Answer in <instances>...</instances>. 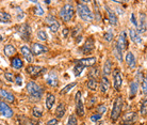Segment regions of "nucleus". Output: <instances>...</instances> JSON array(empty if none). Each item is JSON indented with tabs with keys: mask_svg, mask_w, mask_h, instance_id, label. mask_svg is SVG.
<instances>
[{
	"mask_svg": "<svg viewBox=\"0 0 147 125\" xmlns=\"http://www.w3.org/2000/svg\"><path fill=\"white\" fill-rule=\"evenodd\" d=\"M47 84L52 88L58 86V74L55 71H51L47 75Z\"/></svg>",
	"mask_w": 147,
	"mask_h": 125,
	"instance_id": "14",
	"label": "nucleus"
},
{
	"mask_svg": "<svg viewBox=\"0 0 147 125\" xmlns=\"http://www.w3.org/2000/svg\"><path fill=\"white\" fill-rule=\"evenodd\" d=\"M95 100H96V97H92V99H90V104H88V107L90 108L93 106V104L95 103Z\"/></svg>",
	"mask_w": 147,
	"mask_h": 125,
	"instance_id": "51",
	"label": "nucleus"
},
{
	"mask_svg": "<svg viewBox=\"0 0 147 125\" xmlns=\"http://www.w3.org/2000/svg\"><path fill=\"white\" fill-rule=\"evenodd\" d=\"M142 91L147 94V75L143 78V80H142Z\"/></svg>",
	"mask_w": 147,
	"mask_h": 125,
	"instance_id": "39",
	"label": "nucleus"
},
{
	"mask_svg": "<svg viewBox=\"0 0 147 125\" xmlns=\"http://www.w3.org/2000/svg\"><path fill=\"white\" fill-rule=\"evenodd\" d=\"M82 31V28L80 26H77L74 30H73V37H77L78 34H80V32Z\"/></svg>",
	"mask_w": 147,
	"mask_h": 125,
	"instance_id": "45",
	"label": "nucleus"
},
{
	"mask_svg": "<svg viewBox=\"0 0 147 125\" xmlns=\"http://www.w3.org/2000/svg\"><path fill=\"white\" fill-rule=\"evenodd\" d=\"M54 102H55V97L53 94H48L46 96V108L48 110H50L52 108V106L54 105Z\"/></svg>",
	"mask_w": 147,
	"mask_h": 125,
	"instance_id": "28",
	"label": "nucleus"
},
{
	"mask_svg": "<svg viewBox=\"0 0 147 125\" xmlns=\"http://www.w3.org/2000/svg\"><path fill=\"white\" fill-rule=\"evenodd\" d=\"M34 14L36 16H43L44 15V10L40 5H37V7L34 8Z\"/></svg>",
	"mask_w": 147,
	"mask_h": 125,
	"instance_id": "41",
	"label": "nucleus"
},
{
	"mask_svg": "<svg viewBox=\"0 0 147 125\" xmlns=\"http://www.w3.org/2000/svg\"><path fill=\"white\" fill-rule=\"evenodd\" d=\"M1 40H2V38H0V41H1Z\"/></svg>",
	"mask_w": 147,
	"mask_h": 125,
	"instance_id": "53",
	"label": "nucleus"
},
{
	"mask_svg": "<svg viewBox=\"0 0 147 125\" xmlns=\"http://www.w3.org/2000/svg\"><path fill=\"white\" fill-rule=\"evenodd\" d=\"M4 78H5V80L9 81V82H13V81L15 80L14 75H13L12 73H9V72L4 73Z\"/></svg>",
	"mask_w": 147,
	"mask_h": 125,
	"instance_id": "37",
	"label": "nucleus"
},
{
	"mask_svg": "<svg viewBox=\"0 0 147 125\" xmlns=\"http://www.w3.org/2000/svg\"><path fill=\"white\" fill-rule=\"evenodd\" d=\"M100 77V71L97 66H93L91 67V70L88 72V79H99Z\"/></svg>",
	"mask_w": 147,
	"mask_h": 125,
	"instance_id": "22",
	"label": "nucleus"
},
{
	"mask_svg": "<svg viewBox=\"0 0 147 125\" xmlns=\"http://www.w3.org/2000/svg\"><path fill=\"white\" fill-rule=\"evenodd\" d=\"M94 47H95V45H94V40H93V38H88V39L85 41L84 45L82 46L81 51H82V53H84V55H88V53H91V52L94 50Z\"/></svg>",
	"mask_w": 147,
	"mask_h": 125,
	"instance_id": "11",
	"label": "nucleus"
},
{
	"mask_svg": "<svg viewBox=\"0 0 147 125\" xmlns=\"http://www.w3.org/2000/svg\"><path fill=\"white\" fill-rule=\"evenodd\" d=\"M59 28H60V22L59 21H53V22H51V24L49 25V29H50V31L51 32H56L59 30Z\"/></svg>",
	"mask_w": 147,
	"mask_h": 125,
	"instance_id": "36",
	"label": "nucleus"
},
{
	"mask_svg": "<svg viewBox=\"0 0 147 125\" xmlns=\"http://www.w3.org/2000/svg\"><path fill=\"white\" fill-rule=\"evenodd\" d=\"M75 100H76V112L78 117H84L85 115V111H84V105L82 103V99H81V92L78 91L76 93V96H75Z\"/></svg>",
	"mask_w": 147,
	"mask_h": 125,
	"instance_id": "5",
	"label": "nucleus"
},
{
	"mask_svg": "<svg viewBox=\"0 0 147 125\" xmlns=\"http://www.w3.org/2000/svg\"><path fill=\"white\" fill-rule=\"evenodd\" d=\"M17 31L19 33V35L21 37V39H24L25 41H29L30 37H31V27L28 24H22L17 28Z\"/></svg>",
	"mask_w": 147,
	"mask_h": 125,
	"instance_id": "6",
	"label": "nucleus"
},
{
	"mask_svg": "<svg viewBox=\"0 0 147 125\" xmlns=\"http://www.w3.org/2000/svg\"><path fill=\"white\" fill-rule=\"evenodd\" d=\"M37 38L42 41H46L47 40V34H46V32L43 31V30H40L37 32Z\"/></svg>",
	"mask_w": 147,
	"mask_h": 125,
	"instance_id": "38",
	"label": "nucleus"
},
{
	"mask_svg": "<svg viewBox=\"0 0 147 125\" xmlns=\"http://www.w3.org/2000/svg\"><path fill=\"white\" fill-rule=\"evenodd\" d=\"M12 66L15 70H20V69H22V66H24V62H22V60L20 58L15 57V58L12 59Z\"/></svg>",
	"mask_w": 147,
	"mask_h": 125,
	"instance_id": "25",
	"label": "nucleus"
},
{
	"mask_svg": "<svg viewBox=\"0 0 147 125\" xmlns=\"http://www.w3.org/2000/svg\"><path fill=\"white\" fill-rule=\"evenodd\" d=\"M91 121L92 122H97V121H99L100 119H101V115H99V113H96V115H93V116H91Z\"/></svg>",
	"mask_w": 147,
	"mask_h": 125,
	"instance_id": "46",
	"label": "nucleus"
},
{
	"mask_svg": "<svg viewBox=\"0 0 147 125\" xmlns=\"http://www.w3.org/2000/svg\"><path fill=\"white\" fill-rule=\"evenodd\" d=\"M86 87L90 90H96L98 88V81L96 79H88L87 82H86Z\"/></svg>",
	"mask_w": 147,
	"mask_h": 125,
	"instance_id": "30",
	"label": "nucleus"
},
{
	"mask_svg": "<svg viewBox=\"0 0 147 125\" xmlns=\"http://www.w3.org/2000/svg\"><path fill=\"white\" fill-rule=\"evenodd\" d=\"M131 21H132V24H133V25H135V27H137L138 21H137V19H135V16H134V14H133V13L131 14Z\"/></svg>",
	"mask_w": 147,
	"mask_h": 125,
	"instance_id": "49",
	"label": "nucleus"
},
{
	"mask_svg": "<svg viewBox=\"0 0 147 125\" xmlns=\"http://www.w3.org/2000/svg\"><path fill=\"white\" fill-rule=\"evenodd\" d=\"M58 124V119H51L47 122V125H56Z\"/></svg>",
	"mask_w": 147,
	"mask_h": 125,
	"instance_id": "47",
	"label": "nucleus"
},
{
	"mask_svg": "<svg viewBox=\"0 0 147 125\" xmlns=\"http://www.w3.org/2000/svg\"><path fill=\"white\" fill-rule=\"evenodd\" d=\"M77 12H78L79 16H80V18L84 21H92L95 18L94 14L92 13V11L90 10V8L82 2H78Z\"/></svg>",
	"mask_w": 147,
	"mask_h": 125,
	"instance_id": "1",
	"label": "nucleus"
},
{
	"mask_svg": "<svg viewBox=\"0 0 147 125\" xmlns=\"http://www.w3.org/2000/svg\"><path fill=\"white\" fill-rule=\"evenodd\" d=\"M45 69L42 66H37V65H29L27 67V73L30 74L32 77H37L40 74L44 73Z\"/></svg>",
	"mask_w": 147,
	"mask_h": 125,
	"instance_id": "12",
	"label": "nucleus"
},
{
	"mask_svg": "<svg viewBox=\"0 0 147 125\" xmlns=\"http://www.w3.org/2000/svg\"><path fill=\"white\" fill-rule=\"evenodd\" d=\"M81 125H86V124H85V123H82V124H81Z\"/></svg>",
	"mask_w": 147,
	"mask_h": 125,
	"instance_id": "52",
	"label": "nucleus"
},
{
	"mask_svg": "<svg viewBox=\"0 0 147 125\" xmlns=\"http://www.w3.org/2000/svg\"><path fill=\"white\" fill-rule=\"evenodd\" d=\"M110 89V81H109V79L108 77H105L103 76L101 77V81H100V90H101V92H108V90Z\"/></svg>",
	"mask_w": 147,
	"mask_h": 125,
	"instance_id": "20",
	"label": "nucleus"
},
{
	"mask_svg": "<svg viewBox=\"0 0 147 125\" xmlns=\"http://www.w3.org/2000/svg\"><path fill=\"white\" fill-rule=\"evenodd\" d=\"M27 91H28V93L33 96V97H36V98H41L43 93H44V90L42 87H40L36 82L34 81H29L28 85H27Z\"/></svg>",
	"mask_w": 147,
	"mask_h": 125,
	"instance_id": "3",
	"label": "nucleus"
},
{
	"mask_svg": "<svg viewBox=\"0 0 147 125\" xmlns=\"http://www.w3.org/2000/svg\"><path fill=\"white\" fill-rule=\"evenodd\" d=\"M83 70H84V66L83 65H81V64H76L75 65V67H74V74H75V76H80V74L83 72Z\"/></svg>",
	"mask_w": 147,
	"mask_h": 125,
	"instance_id": "33",
	"label": "nucleus"
},
{
	"mask_svg": "<svg viewBox=\"0 0 147 125\" xmlns=\"http://www.w3.org/2000/svg\"><path fill=\"white\" fill-rule=\"evenodd\" d=\"M43 115V112H42V109L39 108V107H35L34 109H33V116H34L35 118H41Z\"/></svg>",
	"mask_w": 147,
	"mask_h": 125,
	"instance_id": "40",
	"label": "nucleus"
},
{
	"mask_svg": "<svg viewBox=\"0 0 147 125\" xmlns=\"http://www.w3.org/2000/svg\"><path fill=\"white\" fill-rule=\"evenodd\" d=\"M0 96L5 98V100L10 102V103H14V100H15L14 95L12 93L8 92V91H5V90H0Z\"/></svg>",
	"mask_w": 147,
	"mask_h": 125,
	"instance_id": "24",
	"label": "nucleus"
},
{
	"mask_svg": "<svg viewBox=\"0 0 147 125\" xmlns=\"http://www.w3.org/2000/svg\"><path fill=\"white\" fill-rule=\"evenodd\" d=\"M106 12H107V14H108L109 22H110V24H111L112 26H116V25H117V22H118L116 14H115L114 12H113V11H112L109 7H106Z\"/></svg>",
	"mask_w": 147,
	"mask_h": 125,
	"instance_id": "16",
	"label": "nucleus"
},
{
	"mask_svg": "<svg viewBox=\"0 0 147 125\" xmlns=\"http://www.w3.org/2000/svg\"><path fill=\"white\" fill-rule=\"evenodd\" d=\"M104 38H105V40H106L107 42H111V41L113 40V33H112V32H106L105 35H104Z\"/></svg>",
	"mask_w": 147,
	"mask_h": 125,
	"instance_id": "44",
	"label": "nucleus"
},
{
	"mask_svg": "<svg viewBox=\"0 0 147 125\" xmlns=\"http://www.w3.org/2000/svg\"><path fill=\"white\" fill-rule=\"evenodd\" d=\"M140 112H141L142 116H147V97L144 98L143 102H142V106H141Z\"/></svg>",
	"mask_w": 147,
	"mask_h": 125,
	"instance_id": "34",
	"label": "nucleus"
},
{
	"mask_svg": "<svg viewBox=\"0 0 147 125\" xmlns=\"http://www.w3.org/2000/svg\"><path fill=\"white\" fill-rule=\"evenodd\" d=\"M67 125H78L77 119H76V117L74 115L69 116V118H68V124H67Z\"/></svg>",
	"mask_w": 147,
	"mask_h": 125,
	"instance_id": "42",
	"label": "nucleus"
},
{
	"mask_svg": "<svg viewBox=\"0 0 147 125\" xmlns=\"http://www.w3.org/2000/svg\"><path fill=\"white\" fill-rule=\"evenodd\" d=\"M129 35H130L131 40H132L134 43H137V44L142 43V38L140 37V34H139L138 31L135 30V29H130V30H129Z\"/></svg>",
	"mask_w": 147,
	"mask_h": 125,
	"instance_id": "21",
	"label": "nucleus"
},
{
	"mask_svg": "<svg viewBox=\"0 0 147 125\" xmlns=\"http://www.w3.org/2000/svg\"><path fill=\"white\" fill-rule=\"evenodd\" d=\"M138 90H139V85L135 81H132L131 85H130V98H132L137 95Z\"/></svg>",
	"mask_w": 147,
	"mask_h": 125,
	"instance_id": "29",
	"label": "nucleus"
},
{
	"mask_svg": "<svg viewBox=\"0 0 147 125\" xmlns=\"http://www.w3.org/2000/svg\"><path fill=\"white\" fill-rule=\"evenodd\" d=\"M137 30H138V33H144L146 31V18L144 14H141L140 21H138V25H137Z\"/></svg>",
	"mask_w": 147,
	"mask_h": 125,
	"instance_id": "18",
	"label": "nucleus"
},
{
	"mask_svg": "<svg viewBox=\"0 0 147 125\" xmlns=\"http://www.w3.org/2000/svg\"><path fill=\"white\" fill-rule=\"evenodd\" d=\"M68 33H69V29H68V28H65V29L63 30V37L66 38L67 35H68Z\"/></svg>",
	"mask_w": 147,
	"mask_h": 125,
	"instance_id": "50",
	"label": "nucleus"
},
{
	"mask_svg": "<svg viewBox=\"0 0 147 125\" xmlns=\"http://www.w3.org/2000/svg\"><path fill=\"white\" fill-rule=\"evenodd\" d=\"M31 51L33 55L35 56H40V55H43L45 52L48 51V47L45 46V45H42L40 43H33L31 45Z\"/></svg>",
	"mask_w": 147,
	"mask_h": 125,
	"instance_id": "8",
	"label": "nucleus"
},
{
	"mask_svg": "<svg viewBox=\"0 0 147 125\" xmlns=\"http://www.w3.org/2000/svg\"><path fill=\"white\" fill-rule=\"evenodd\" d=\"M112 67H113L112 61H111L110 59H108V60L105 62V64H104V69H103V71H104V76H105V77L110 76V74L112 73Z\"/></svg>",
	"mask_w": 147,
	"mask_h": 125,
	"instance_id": "23",
	"label": "nucleus"
},
{
	"mask_svg": "<svg viewBox=\"0 0 147 125\" xmlns=\"http://www.w3.org/2000/svg\"><path fill=\"white\" fill-rule=\"evenodd\" d=\"M65 115V105L64 104H59L58 107H56V110H55V116L58 119H61L63 118V116Z\"/></svg>",
	"mask_w": 147,
	"mask_h": 125,
	"instance_id": "27",
	"label": "nucleus"
},
{
	"mask_svg": "<svg viewBox=\"0 0 147 125\" xmlns=\"http://www.w3.org/2000/svg\"><path fill=\"white\" fill-rule=\"evenodd\" d=\"M123 105H124V99L122 96H118L115 98L114 104H113V108L111 111V120L113 122H116L122 113V109H123Z\"/></svg>",
	"mask_w": 147,
	"mask_h": 125,
	"instance_id": "2",
	"label": "nucleus"
},
{
	"mask_svg": "<svg viewBox=\"0 0 147 125\" xmlns=\"http://www.w3.org/2000/svg\"><path fill=\"white\" fill-rule=\"evenodd\" d=\"M0 113L5 118H12L13 117V110L11 109V107L7 103L1 102V100H0Z\"/></svg>",
	"mask_w": 147,
	"mask_h": 125,
	"instance_id": "9",
	"label": "nucleus"
},
{
	"mask_svg": "<svg viewBox=\"0 0 147 125\" xmlns=\"http://www.w3.org/2000/svg\"><path fill=\"white\" fill-rule=\"evenodd\" d=\"M126 63L128 64V66L130 69H135V66H137V62H135V57L132 52H127L126 55Z\"/></svg>",
	"mask_w": 147,
	"mask_h": 125,
	"instance_id": "19",
	"label": "nucleus"
},
{
	"mask_svg": "<svg viewBox=\"0 0 147 125\" xmlns=\"http://www.w3.org/2000/svg\"><path fill=\"white\" fill-rule=\"evenodd\" d=\"M3 52L8 57H12L13 55L16 53V48L13 46V45H7V46L3 48Z\"/></svg>",
	"mask_w": 147,
	"mask_h": 125,
	"instance_id": "26",
	"label": "nucleus"
},
{
	"mask_svg": "<svg viewBox=\"0 0 147 125\" xmlns=\"http://www.w3.org/2000/svg\"><path fill=\"white\" fill-rule=\"evenodd\" d=\"M107 111V106L106 105H99L97 107V113H99V115H103V113H105Z\"/></svg>",
	"mask_w": 147,
	"mask_h": 125,
	"instance_id": "43",
	"label": "nucleus"
},
{
	"mask_svg": "<svg viewBox=\"0 0 147 125\" xmlns=\"http://www.w3.org/2000/svg\"><path fill=\"white\" fill-rule=\"evenodd\" d=\"M137 120H138V113L137 112H134V111L133 112H128V113H126V115L123 117L122 124L129 125V124L134 123Z\"/></svg>",
	"mask_w": 147,
	"mask_h": 125,
	"instance_id": "10",
	"label": "nucleus"
},
{
	"mask_svg": "<svg viewBox=\"0 0 147 125\" xmlns=\"http://www.w3.org/2000/svg\"><path fill=\"white\" fill-rule=\"evenodd\" d=\"M15 81H16V84H17L18 86H20V85H21V81H22V78H21V76L17 75V76L15 77Z\"/></svg>",
	"mask_w": 147,
	"mask_h": 125,
	"instance_id": "48",
	"label": "nucleus"
},
{
	"mask_svg": "<svg viewBox=\"0 0 147 125\" xmlns=\"http://www.w3.org/2000/svg\"><path fill=\"white\" fill-rule=\"evenodd\" d=\"M96 58L95 57H91V58H84V59H79L76 61V64H81L84 67L85 66H94L96 63Z\"/></svg>",
	"mask_w": 147,
	"mask_h": 125,
	"instance_id": "15",
	"label": "nucleus"
},
{
	"mask_svg": "<svg viewBox=\"0 0 147 125\" xmlns=\"http://www.w3.org/2000/svg\"><path fill=\"white\" fill-rule=\"evenodd\" d=\"M76 85H77V82H72V84H69V85H67L65 88H63L62 90H61V92H60V94H66V93H68V91L72 89V88H74V87H76Z\"/></svg>",
	"mask_w": 147,
	"mask_h": 125,
	"instance_id": "35",
	"label": "nucleus"
},
{
	"mask_svg": "<svg viewBox=\"0 0 147 125\" xmlns=\"http://www.w3.org/2000/svg\"><path fill=\"white\" fill-rule=\"evenodd\" d=\"M0 21L1 22H10L11 21V15L3 11H0Z\"/></svg>",
	"mask_w": 147,
	"mask_h": 125,
	"instance_id": "31",
	"label": "nucleus"
},
{
	"mask_svg": "<svg viewBox=\"0 0 147 125\" xmlns=\"http://www.w3.org/2000/svg\"><path fill=\"white\" fill-rule=\"evenodd\" d=\"M116 46L122 50L124 51L125 48L127 47V35H126V32L125 31H122L120 34H119V38H118V41L116 43Z\"/></svg>",
	"mask_w": 147,
	"mask_h": 125,
	"instance_id": "13",
	"label": "nucleus"
},
{
	"mask_svg": "<svg viewBox=\"0 0 147 125\" xmlns=\"http://www.w3.org/2000/svg\"><path fill=\"white\" fill-rule=\"evenodd\" d=\"M122 84H123V77H122V73L119 72V70L115 69L113 72V87L115 90L119 91L122 88Z\"/></svg>",
	"mask_w": 147,
	"mask_h": 125,
	"instance_id": "7",
	"label": "nucleus"
},
{
	"mask_svg": "<svg viewBox=\"0 0 147 125\" xmlns=\"http://www.w3.org/2000/svg\"><path fill=\"white\" fill-rule=\"evenodd\" d=\"M0 125H1V124H0Z\"/></svg>",
	"mask_w": 147,
	"mask_h": 125,
	"instance_id": "54",
	"label": "nucleus"
},
{
	"mask_svg": "<svg viewBox=\"0 0 147 125\" xmlns=\"http://www.w3.org/2000/svg\"><path fill=\"white\" fill-rule=\"evenodd\" d=\"M113 52H114V56H115V58L118 60V62H123V51L116 46V45H115V47H114V51H113Z\"/></svg>",
	"mask_w": 147,
	"mask_h": 125,
	"instance_id": "32",
	"label": "nucleus"
},
{
	"mask_svg": "<svg viewBox=\"0 0 147 125\" xmlns=\"http://www.w3.org/2000/svg\"><path fill=\"white\" fill-rule=\"evenodd\" d=\"M20 52L24 56V58L28 61V62H32L33 61V53L31 51V49L28 46H21L20 48Z\"/></svg>",
	"mask_w": 147,
	"mask_h": 125,
	"instance_id": "17",
	"label": "nucleus"
},
{
	"mask_svg": "<svg viewBox=\"0 0 147 125\" xmlns=\"http://www.w3.org/2000/svg\"><path fill=\"white\" fill-rule=\"evenodd\" d=\"M74 15H75V9L69 3L68 4H65L61 9V11H60V17L62 18L63 21H66V22L72 20L73 17H74Z\"/></svg>",
	"mask_w": 147,
	"mask_h": 125,
	"instance_id": "4",
	"label": "nucleus"
}]
</instances>
